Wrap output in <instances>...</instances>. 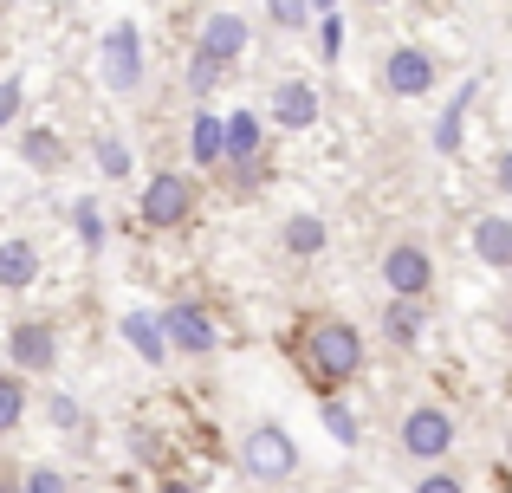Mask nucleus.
<instances>
[{
  "label": "nucleus",
  "instance_id": "1",
  "mask_svg": "<svg viewBox=\"0 0 512 493\" xmlns=\"http://www.w3.org/2000/svg\"><path fill=\"white\" fill-rule=\"evenodd\" d=\"M305 357H312V370L325 383H344V377L363 370V338L344 325V318H325V325L305 331Z\"/></svg>",
  "mask_w": 512,
  "mask_h": 493
},
{
  "label": "nucleus",
  "instance_id": "2",
  "mask_svg": "<svg viewBox=\"0 0 512 493\" xmlns=\"http://www.w3.org/2000/svg\"><path fill=\"white\" fill-rule=\"evenodd\" d=\"M240 461H247L253 481H286V474L299 468V448H292V435H286V429H273V422H266V429H253V435H247Z\"/></svg>",
  "mask_w": 512,
  "mask_h": 493
},
{
  "label": "nucleus",
  "instance_id": "3",
  "mask_svg": "<svg viewBox=\"0 0 512 493\" xmlns=\"http://www.w3.org/2000/svg\"><path fill=\"white\" fill-rule=\"evenodd\" d=\"M195 215V182L188 176H156L150 189H143V221H150V228H182V221Z\"/></svg>",
  "mask_w": 512,
  "mask_h": 493
},
{
  "label": "nucleus",
  "instance_id": "4",
  "mask_svg": "<svg viewBox=\"0 0 512 493\" xmlns=\"http://www.w3.org/2000/svg\"><path fill=\"white\" fill-rule=\"evenodd\" d=\"M428 279H435V260H428L415 241H396V247L383 253V286L396 292V299H422Z\"/></svg>",
  "mask_w": 512,
  "mask_h": 493
},
{
  "label": "nucleus",
  "instance_id": "5",
  "mask_svg": "<svg viewBox=\"0 0 512 493\" xmlns=\"http://www.w3.org/2000/svg\"><path fill=\"white\" fill-rule=\"evenodd\" d=\"M402 448H409L415 461H441L454 448L448 409H409V416H402Z\"/></svg>",
  "mask_w": 512,
  "mask_h": 493
},
{
  "label": "nucleus",
  "instance_id": "6",
  "mask_svg": "<svg viewBox=\"0 0 512 493\" xmlns=\"http://www.w3.org/2000/svg\"><path fill=\"white\" fill-rule=\"evenodd\" d=\"M104 85H111V91H137L143 85L137 26H111V33H104Z\"/></svg>",
  "mask_w": 512,
  "mask_h": 493
},
{
  "label": "nucleus",
  "instance_id": "7",
  "mask_svg": "<svg viewBox=\"0 0 512 493\" xmlns=\"http://www.w3.org/2000/svg\"><path fill=\"white\" fill-rule=\"evenodd\" d=\"M383 85L396 91V98H428V91H435V59L415 52V46H396L383 59Z\"/></svg>",
  "mask_w": 512,
  "mask_h": 493
},
{
  "label": "nucleus",
  "instance_id": "8",
  "mask_svg": "<svg viewBox=\"0 0 512 493\" xmlns=\"http://www.w3.org/2000/svg\"><path fill=\"white\" fill-rule=\"evenodd\" d=\"M163 331H169V351H188V357L214 351V318L201 312V305H175V312L163 318Z\"/></svg>",
  "mask_w": 512,
  "mask_h": 493
},
{
  "label": "nucleus",
  "instance_id": "9",
  "mask_svg": "<svg viewBox=\"0 0 512 493\" xmlns=\"http://www.w3.org/2000/svg\"><path fill=\"white\" fill-rule=\"evenodd\" d=\"M7 351H13V364H20V370H52V357H59V338H52V325L26 318V325H13Z\"/></svg>",
  "mask_w": 512,
  "mask_h": 493
},
{
  "label": "nucleus",
  "instance_id": "10",
  "mask_svg": "<svg viewBox=\"0 0 512 493\" xmlns=\"http://www.w3.org/2000/svg\"><path fill=\"white\" fill-rule=\"evenodd\" d=\"M273 117H279L286 130L318 124V91L305 85V78H286V85H273Z\"/></svg>",
  "mask_w": 512,
  "mask_h": 493
},
{
  "label": "nucleus",
  "instance_id": "11",
  "mask_svg": "<svg viewBox=\"0 0 512 493\" xmlns=\"http://www.w3.org/2000/svg\"><path fill=\"white\" fill-rule=\"evenodd\" d=\"M474 253H480L487 266H500V273H512V221L480 215V221H474Z\"/></svg>",
  "mask_w": 512,
  "mask_h": 493
},
{
  "label": "nucleus",
  "instance_id": "12",
  "mask_svg": "<svg viewBox=\"0 0 512 493\" xmlns=\"http://www.w3.org/2000/svg\"><path fill=\"white\" fill-rule=\"evenodd\" d=\"M247 46V20H240V13H214L208 26H201V52H208V59H234V52Z\"/></svg>",
  "mask_w": 512,
  "mask_h": 493
},
{
  "label": "nucleus",
  "instance_id": "13",
  "mask_svg": "<svg viewBox=\"0 0 512 493\" xmlns=\"http://www.w3.org/2000/svg\"><path fill=\"white\" fill-rule=\"evenodd\" d=\"M33 279H39L33 241H0V286H7V292H26Z\"/></svg>",
  "mask_w": 512,
  "mask_h": 493
},
{
  "label": "nucleus",
  "instance_id": "14",
  "mask_svg": "<svg viewBox=\"0 0 512 493\" xmlns=\"http://www.w3.org/2000/svg\"><path fill=\"white\" fill-rule=\"evenodd\" d=\"M124 338L137 344V357L163 364V351H169V331H163V318H150V312H130V318H124Z\"/></svg>",
  "mask_w": 512,
  "mask_h": 493
},
{
  "label": "nucleus",
  "instance_id": "15",
  "mask_svg": "<svg viewBox=\"0 0 512 493\" xmlns=\"http://www.w3.org/2000/svg\"><path fill=\"white\" fill-rule=\"evenodd\" d=\"M188 150H195V163H221V156H227V124L201 111L195 130H188Z\"/></svg>",
  "mask_w": 512,
  "mask_h": 493
},
{
  "label": "nucleus",
  "instance_id": "16",
  "mask_svg": "<svg viewBox=\"0 0 512 493\" xmlns=\"http://www.w3.org/2000/svg\"><path fill=\"white\" fill-rule=\"evenodd\" d=\"M383 331H389V344H415L422 338V299H389Z\"/></svg>",
  "mask_w": 512,
  "mask_h": 493
},
{
  "label": "nucleus",
  "instance_id": "17",
  "mask_svg": "<svg viewBox=\"0 0 512 493\" xmlns=\"http://www.w3.org/2000/svg\"><path fill=\"white\" fill-rule=\"evenodd\" d=\"M286 253H292V260H312V253H325V221H318V215H292V221H286Z\"/></svg>",
  "mask_w": 512,
  "mask_h": 493
},
{
  "label": "nucleus",
  "instance_id": "18",
  "mask_svg": "<svg viewBox=\"0 0 512 493\" xmlns=\"http://www.w3.org/2000/svg\"><path fill=\"white\" fill-rule=\"evenodd\" d=\"M227 156H234V163H253V156H260V124H253V111L227 117Z\"/></svg>",
  "mask_w": 512,
  "mask_h": 493
},
{
  "label": "nucleus",
  "instance_id": "19",
  "mask_svg": "<svg viewBox=\"0 0 512 493\" xmlns=\"http://www.w3.org/2000/svg\"><path fill=\"white\" fill-rule=\"evenodd\" d=\"M20 416H26V383H20V377L7 370V377H0V435H7V429H13Z\"/></svg>",
  "mask_w": 512,
  "mask_h": 493
},
{
  "label": "nucleus",
  "instance_id": "20",
  "mask_svg": "<svg viewBox=\"0 0 512 493\" xmlns=\"http://www.w3.org/2000/svg\"><path fill=\"white\" fill-rule=\"evenodd\" d=\"M467 104H474V85H467L461 98L448 104V117L435 124V150H454V143H461V117H467Z\"/></svg>",
  "mask_w": 512,
  "mask_h": 493
},
{
  "label": "nucleus",
  "instance_id": "21",
  "mask_svg": "<svg viewBox=\"0 0 512 493\" xmlns=\"http://www.w3.org/2000/svg\"><path fill=\"white\" fill-rule=\"evenodd\" d=\"M65 156V143L52 137V130H33V137H26V163H39V169H52Z\"/></svg>",
  "mask_w": 512,
  "mask_h": 493
},
{
  "label": "nucleus",
  "instance_id": "22",
  "mask_svg": "<svg viewBox=\"0 0 512 493\" xmlns=\"http://www.w3.org/2000/svg\"><path fill=\"white\" fill-rule=\"evenodd\" d=\"M214 78H221V59H208V52L195 46V65H188V91H195V98H208Z\"/></svg>",
  "mask_w": 512,
  "mask_h": 493
},
{
  "label": "nucleus",
  "instance_id": "23",
  "mask_svg": "<svg viewBox=\"0 0 512 493\" xmlns=\"http://www.w3.org/2000/svg\"><path fill=\"white\" fill-rule=\"evenodd\" d=\"M266 7H273L279 26H305V20H312V0H266Z\"/></svg>",
  "mask_w": 512,
  "mask_h": 493
},
{
  "label": "nucleus",
  "instance_id": "24",
  "mask_svg": "<svg viewBox=\"0 0 512 493\" xmlns=\"http://www.w3.org/2000/svg\"><path fill=\"white\" fill-rule=\"evenodd\" d=\"M98 163L111 169V176H124V169H130V150H124L117 137H98Z\"/></svg>",
  "mask_w": 512,
  "mask_h": 493
},
{
  "label": "nucleus",
  "instance_id": "25",
  "mask_svg": "<svg viewBox=\"0 0 512 493\" xmlns=\"http://www.w3.org/2000/svg\"><path fill=\"white\" fill-rule=\"evenodd\" d=\"M325 422H331V435H338V442H344V448H350V442H357V422H350V416H344V409H338V403H325Z\"/></svg>",
  "mask_w": 512,
  "mask_h": 493
},
{
  "label": "nucleus",
  "instance_id": "26",
  "mask_svg": "<svg viewBox=\"0 0 512 493\" xmlns=\"http://www.w3.org/2000/svg\"><path fill=\"white\" fill-rule=\"evenodd\" d=\"M26 493H65V474H52V468H33V474H26Z\"/></svg>",
  "mask_w": 512,
  "mask_h": 493
},
{
  "label": "nucleus",
  "instance_id": "27",
  "mask_svg": "<svg viewBox=\"0 0 512 493\" xmlns=\"http://www.w3.org/2000/svg\"><path fill=\"white\" fill-rule=\"evenodd\" d=\"M78 234H85V247H98V241H104V221H98V208H91V202L78 208Z\"/></svg>",
  "mask_w": 512,
  "mask_h": 493
},
{
  "label": "nucleus",
  "instance_id": "28",
  "mask_svg": "<svg viewBox=\"0 0 512 493\" xmlns=\"http://www.w3.org/2000/svg\"><path fill=\"white\" fill-rule=\"evenodd\" d=\"M13 111H20V85H13V78H0V130L13 124Z\"/></svg>",
  "mask_w": 512,
  "mask_h": 493
},
{
  "label": "nucleus",
  "instance_id": "29",
  "mask_svg": "<svg viewBox=\"0 0 512 493\" xmlns=\"http://www.w3.org/2000/svg\"><path fill=\"white\" fill-rule=\"evenodd\" d=\"M415 493H461V481H454V474H428V481L415 487Z\"/></svg>",
  "mask_w": 512,
  "mask_h": 493
},
{
  "label": "nucleus",
  "instance_id": "30",
  "mask_svg": "<svg viewBox=\"0 0 512 493\" xmlns=\"http://www.w3.org/2000/svg\"><path fill=\"white\" fill-rule=\"evenodd\" d=\"M500 189H506V195H512V150H506V156H500Z\"/></svg>",
  "mask_w": 512,
  "mask_h": 493
},
{
  "label": "nucleus",
  "instance_id": "31",
  "mask_svg": "<svg viewBox=\"0 0 512 493\" xmlns=\"http://www.w3.org/2000/svg\"><path fill=\"white\" fill-rule=\"evenodd\" d=\"M0 493H26V481H13V474H0Z\"/></svg>",
  "mask_w": 512,
  "mask_h": 493
},
{
  "label": "nucleus",
  "instance_id": "32",
  "mask_svg": "<svg viewBox=\"0 0 512 493\" xmlns=\"http://www.w3.org/2000/svg\"><path fill=\"white\" fill-rule=\"evenodd\" d=\"M156 493H188V487H182V481H163V487H156Z\"/></svg>",
  "mask_w": 512,
  "mask_h": 493
},
{
  "label": "nucleus",
  "instance_id": "33",
  "mask_svg": "<svg viewBox=\"0 0 512 493\" xmlns=\"http://www.w3.org/2000/svg\"><path fill=\"white\" fill-rule=\"evenodd\" d=\"M318 7H325V0H318Z\"/></svg>",
  "mask_w": 512,
  "mask_h": 493
}]
</instances>
